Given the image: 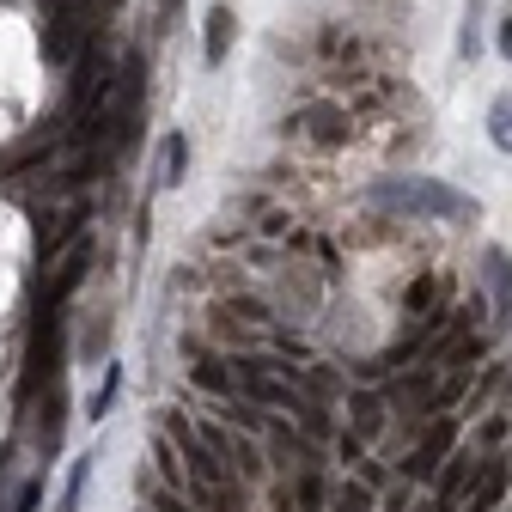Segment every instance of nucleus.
Here are the masks:
<instances>
[{
  "label": "nucleus",
  "mask_w": 512,
  "mask_h": 512,
  "mask_svg": "<svg viewBox=\"0 0 512 512\" xmlns=\"http://www.w3.org/2000/svg\"><path fill=\"white\" fill-rule=\"evenodd\" d=\"M488 141H494L500 153H512V92L494 98V110H488Z\"/></svg>",
  "instance_id": "f8f14e48"
},
{
  "label": "nucleus",
  "mask_w": 512,
  "mask_h": 512,
  "mask_svg": "<svg viewBox=\"0 0 512 512\" xmlns=\"http://www.w3.org/2000/svg\"><path fill=\"white\" fill-rule=\"evenodd\" d=\"M183 165H189V141L183 135H165V165H159V183L177 189L183 183Z\"/></svg>",
  "instance_id": "9d476101"
},
{
  "label": "nucleus",
  "mask_w": 512,
  "mask_h": 512,
  "mask_svg": "<svg viewBox=\"0 0 512 512\" xmlns=\"http://www.w3.org/2000/svg\"><path fill=\"white\" fill-rule=\"evenodd\" d=\"M439 299H445V281H439V275H415V287H409V311L427 317V311H439Z\"/></svg>",
  "instance_id": "9b49d317"
},
{
  "label": "nucleus",
  "mask_w": 512,
  "mask_h": 512,
  "mask_svg": "<svg viewBox=\"0 0 512 512\" xmlns=\"http://www.w3.org/2000/svg\"><path fill=\"white\" fill-rule=\"evenodd\" d=\"M506 488H512V458L500 452V458H488V464L476 470V482H470V512H494V506L506 500Z\"/></svg>",
  "instance_id": "39448f33"
},
{
  "label": "nucleus",
  "mask_w": 512,
  "mask_h": 512,
  "mask_svg": "<svg viewBox=\"0 0 512 512\" xmlns=\"http://www.w3.org/2000/svg\"><path fill=\"white\" fill-rule=\"evenodd\" d=\"M378 427H384V409H378V397H366V391H360V397H354V433H360V439H372Z\"/></svg>",
  "instance_id": "4468645a"
},
{
  "label": "nucleus",
  "mask_w": 512,
  "mask_h": 512,
  "mask_svg": "<svg viewBox=\"0 0 512 512\" xmlns=\"http://www.w3.org/2000/svg\"><path fill=\"white\" fill-rule=\"evenodd\" d=\"M232 37H238V13H232V7H214V13H208V43H202L208 68H220V61L232 55Z\"/></svg>",
  "instance_id": "0eeeda50"
},
{
  "label": "nucleus",
  "mask_w": 512,
  "mask_h": 512,
  "mask_svg": "<svg viewBox=\"0 0 512 512\" xmlns=\"http://www.w3.org/2000/svg\"><path fill=\"white\" fill-rule=\"evenodd\" d=\"M37 500H43V476H31V482L13 494V506H7V512H37Z\"/></svg>",
  "instance_id": "f3484780"
},
{
  "label": "nucleus",
  "mask_w": 512,
  "mask_h": 512,
  "mask_svg": "<svg viewBox=\"0 0 512 512\" xmlns=\"http://www.w3.org/2000/svg\"><path fill=\"white\" fill-rule=\"evenodd\" d=\"M159 512H196V500L189 494H159Z\"/></svg>",
  "instance_id": "a211bd4d"
},
{
  "label": "nucleus",
  "mask_w": 512,
  "mask_h": 512,
  "mask_svg": "<svg viewBox=\"0 0 512 512\" xmlns=\"http://www.w3.org/2000/svg\"><path fill=\"white\" fill-rule=\"evenodd\" d=\"M330 512H372V482H366V476H360V482H336Z\"/></svg>",
  "instance_id": "1a4fd4ad"
},
{
  "label": "nucleus",
  "mask_w": 512,
  "mask_h": 512,
  "mask_svg": "<svg viewBox=\"0 0 512 512\" xmlns=\"http://www.w3.org/2000/svg\"><path fill=\"white\" fill-rule=\"evenodd\" d=\"M482 281L494 293V317L506 324V317H512V250L506 244H488L482 250Z\"/></svg>",
  "instance_id": "423d86ee"
},
{
  "label": "nucleus",
  "mask_w": 512,
  "mask_h": 512,
  "mask_svg": "<svg viewBox=\"0 0 512 512\" xmlns=\"http://www.w3.org/2000/svg\"><path fill=\"white\" fill-rule=\"evenodd\" d=\"M86 476H92V452L68 470V488H61V506L55 512H80V494H86Z\"/></svg>",
  "instance_id": "ddd939ff"
},
{
  "label": "nucleus",
  "mask_w": 512,
  "mask_h": 512,
  "mask_svg": "<svg viewBox=\"0 0 512 512\" xmlns=\"http://www.w3.org/2000/svg\"><path fill=\"white\" fill-rule=\"evenodd\" d=\"M500 55H506V61H512V19H506V25H500Z\"/></svg>",
  "instance_id": "aec40b11"
},
{
  "label": "nucleus",
  "mask_w": 512,
  "mask_h": 512,
  "mask_svg": "<svg viewBox=\"0 0 512 512\" xmlns=\"http://www.w3.org/2000/svg\"><path fill=\"white\" fill-rule=\"evenodd\" d=\"M116 391H122V372H116V366H104V391L92 397V421H104V409L116 403Z\"/></svg>",
  "instance_id": "dca6fc26"
},
{
  "label": "nucleus",
  "mask_w": 512,
  "mask_h": 512,
  "mask_svg": "<svg viewBox=\"0 0 512 512\" xmlns=\"http://www.w3.org/2000/svg\"><path fill=\"white\" fill-rule=\"evenodd\" d=\"M92 256H98V244H92V232H80V238H74V250L55 263V275H49V287H43V311H61V299H68V293L86 281Z\"/></svg>",
  "instance_id": "f03ea898"
},
{
  "label": "nucleus",
  "mask_w": 512,
  "mask_h": 512,
  "mask_svg": "<svg viewBox=\"0 0 512 512\" xmlns=\"http://www.w3.org/2000/svg\"><path fill=\"white\" fill-rule=\"evenodd\" d=\"M452 439H458V421H445V415H439V421H433V433H427V439L415 445V452H409L403 476H415V482H421V476L445 470V458H452Z\"/></svg>",
  "instance_id": "7ed1b4c3"
},
{
  "label": "nucleus",
  "mask_w": 512,
  "mask_h": 512,
  "mask_svg": "<svg viewBox=\"0 0 512 512\" xmlns=\"http://www.w3.org/2000/svg\"><path fill=\"white\" fill-rule=\"evenodd\" d=\"M293 500H299V512H317V506H324V476H317V470H299Z\"/></svg>",
  "instance_id": "2eb2a0df"
},
{
  "label": "nucleus",
  "mask_w": 512,
  "mask_h": 512,
  "mask_svg": "<svg viewBox=\"0 0 512 512\" xmlns=\"http://www.w3.org/2000/svg\"><path fill=\"white\" fill-rule=\"evenodd\" d=\"M500 439H506V415H494V421L482 427V445H500Z\"/></svg>",
  "instance_id": "6ab92c4d"
},
{
  "label": "nucleus",
  "mask_w": 512,
  "mask_h": 512,
  "mask_svg": "<svg viewBox=\"0 0 512 512\" xmlns=\"http://www.w3.org/2000/svg\"><path fill=\"white\" fill-rule=\"evenodd\" d=\"M366 202L378 214H397V220H452V226H464V220L482 214L464 189L439 183V177H384V183L366 189Z\"/></svg>",
  "instance_id": "f257e3e1"
},
{
  "label": "nucleus",
  "mask_w": 512,
  "mask_h": 512,
  "mask_svg": "<svg viewBox=\"0 0 512 512\" xmlns=\"http://www.w3.org/2000/svg\"><path fill=\"white\" fill-rule=\"evenodd\" d=\"M293 128H305L317 147H342L348 141V110H336V104H305L293 116Z\"/></svg>",
  "instance_id": "20e7f679"
},
{
  "label": "nucleus",
  "mask_w": 512,
  "mask_h": 512,
  "mask_svg": "<svg viewBox=\"0 0 512 512\" xmlns=\"http://www.w3.org/2000/svg\"><path fill=\"white\" fill-rule=\"evenodd\" d=\"M476 482V458H445V476H439V506L452 512L458 506V494Z\"/></svg>",
  "instance_id": "6e6552de"
}]
</instances>
